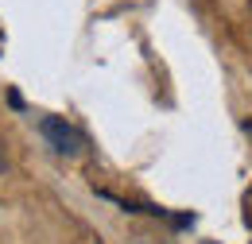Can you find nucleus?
<instances>
[{
    "mask_svg": "<svg viewBox=\"0 0 252 244\" xmlns=\"http://www.w3.org/2000/svg\"><path fill=\"white\" fill-rule=\"evenodd\" d=\"M39 132H43V140L51 144V152H55V155L78 159V155L86 152V136L66 121V117H51V113L39 117Z\"/></svg>",
    "mask_w": 252,
    "mask_h": 244,
    "instance_id": "nucleus-1",
    "label": "nucleus"
},
{
    "mask_svg": "<svg viewBox=\"0 0 252 244\" xmlns=\"http://www.w3.org/2000/svg\"><path fill=\"white\" fill-rule=\"evenodd\" d=\"M241 128H245V132H249V136H252V121H245V124H241Z\"/></svg>",
    "mask_w": 252,
    "mask_h": 244,
    "instance_id": "nucleus-2",
    "label": "nucleus"
}]
</instances>
